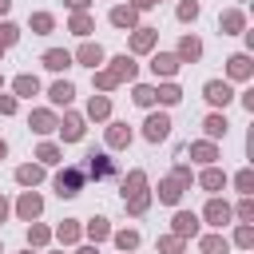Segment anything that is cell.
Masks as SVG:
<instances>
[{
    "label": "cell",
    "mask_w": 254,
    "mask_h": 254,
    "mask_svg": "<svg viewBox=\"0 0 254 254\" xmlns=\"http://www.w3.org/2000/svg\"><path fill=\"white\" fill-rule=\"evenodd\" d=\"M75 60H79V64H87V67H95V64L103 60V48H99V44H83V48L75 52Z\"/></svg>",
    "instance_id": "ac0fdd59"
},
{
    "label": "cell",
    "mask_w": 254,
    "mask_h": 254,
    "mask_svg": "<svg viewBox=\"0 0 254 254\" xmlns=\"http://www.w3.org/2000/svg\"><path fill=\"white\" fill-rule=\"evenodd\" d=\"M234 242H238V246H254V230H250V222H242V226H238Z\"/></svg>",
    "instance_id": "60d3db41"
},
{
    "label": "cell",
    "mask_w": 254,
    "mask_h": 254,
    "mask_svg": "<svg viewBox=\"0 0 254 254\" xmlns=\"http://www.w3.org/2000/svg\"><path fill=\"white\" fill-rule=\"evenodd\" d=\"M159 250L163 254H183V238H175V234L171 238H159Z\"/></svg>",
    "instance_id": "ab89813d"
},
{
    "label": "cell",
    "mask_w": 254,
    "mask_h": 254,
    "mask_svg": "<svg viewBox=\"0 0 254 254\" xmlns=\"http://www.w3.org/2000/svg\"><path fill=\"white\" fill-rule=\"evenodd\" d=\"M131 75H135V64H131L127 56H119V60H111L107 71H95V87H99V91H111V87H119V83L131 79Z\"/></svg>",
    "instance_id": "7a4b0ae2"
},
{
    "label": "cell",
    "mask_w": 254,
    "mask_h": 254,
    "mask_svg": "<svg viewBox=\"0 0 254 254\" xmlns=\"http://www.w3.org/2000/svg\"><path fill=\"white\" fill-rule=\"evenodd\" d=\"M44 179V167H36V163H28V167H16V183H24V187H36Z\"/></svg>",
    "instance_id": "e0dca14e"
},
{
    "label": "cell",
    "mask_w": 254,
    "mask_h": 254,
    "mask_svg": "<svg viewBox=\"0 0 254 254\" xmlns=\"http://www.w3.org/2000/svg\"><path fill=\"white\" fill-rule=\"evenodd\" d=\"M226 127H230V123H226L222 115H206V123H202L206 139H222V135H226Z\"/></svg>",
    "instance_id": "7402d4cb"
},
{
    "label": "cell",
    "mask_w": 254,
    "mask_h": 254,
    "mask_svg": "<svg viewBox=\"0 0 254 254\" xmlns=\"http://www.w3.org/2000/svg\"><path fill=\"white\" fill-rule=\"evenodd\" d=\"M151 71H155V75H175V71H179V56H171V52H159V56L151 60Z\"/></svg>",
    "instance_id": "8fae6325"
},
{
    "label": "cell",
    "mask_w": 254,
    "mask_h": 254,
    "mask_svg": "<svg viewBox=\"0 0 254 254\" xmlns=\"http://www.w3.org/2000/svg\"><path fill=\"white\" fill-rule=\"evenodd\" d=\"M12 87H16V95H28V99H32V95L40 91V79H36V75H16Z\"/></svg>",
    "instance_id": "cb8c5ba5"
},
{
    "label": "cell",
    "mask_w": 254,
    "mask_h": 254,
    "mask_svg": "<svg viewBox=\"0 0 254 254\" xmlns=\"http://www.w3.org/2000/svg\"><path fill=\"white\" fill-rule=\"evenodd\" d=\"M16 210H20V218H28V222H32V218L44 210V198H40L36 190H24V194H20V202H16Z\"/></svg>",
    "instance_id": "5b68a950"
},
{
    "label": "cell",
    "mask_w": 254,
    "mask_h": 254,
    "mask_svg": "<svg viewBox=\"0 0 254 254\" xmlns=\"http://www.w3.org/2000/svg\"><path fill=\"white\" fill-rule=\"evenodd\" d=\"M28 123H32V131H40V135H48V131H56V127H60L52 111H32V119H28Z\"/></svg>",
    "instance_id": "4fadbf2b"
},
{
    "label": "cell",
    "mask_w": 254,
    "mask_h": 254,
    "mask_svg": "<svg viewBox=\"0 0 254 254\" xmlns=\"http://www.w3.org/2000/svg\"><path fill=\"white\" fill-rule=\"evenodd\" d=\"M202 95H206L210 103H222V107H226V103L234 99V91H230V83H222V79H210V83L202 87Z\"/></svg>",
    "instance_id": "8992f818"
},
{
    "label": "cell",
    "mask_w": 254,
    "mask_h": 254,
    "mask_svg": "<svg viewBox=\"0 0 254 254\" xmlns=\"http://www.w3.org/2000/svg\"><path fill=\"white\" fill-rule=\"evenodd\" d=\"M0 56H4V44H0Z\"/></svg>",
    "instance_id": "f5cc1de1"
},
{
    "label": "cell",
    "mask_w": 254,
    "mask_h": 254,
    "mask_svg": "<svg viewBox=\"0 0 254 254\" xmlns=\"http://www.w3.org/2000/svg\"><path fill=\"white\" fill-rule=\"evenodd\" d=\"M194 16H198V4L194 0H183L179 4V20H194Z\"/></svg>",
    "instance_id": "7bdbcfd3"
},
{
    "label": "cell",
    "mask_w": 254,
    "mask_h": 254,
    "mask_svg": "<svg viewBox=\"0 0 254 254\" xmlns=\"http://www.w3.org/2000/svg\"><path fill=\"white\" fill-rule=\"evenodd\" d=\"M198 183H202V187H206V190H218V187H222V183H226V175H222V171H218V167H206V171H202V179H198Z\"/></svg>",
    "instance_id": "4316f807"
},
{
    "label": "cell",
    "mask_w": 254,
    "mask_h": 254,
    "mask_svg": "<svg viewBox=\"0 0 254 254\" xmlns=\"http://www.w3.org/2000/svg\"><path fill=\"white\" fill-rule=\"evenodd\" d=\"M8 8H12V0H0V16H4V12H8Z\"/></svg>",
    "instance_id": "681fc988"
},
{
    "label": "cell",
    "mask_w": 254,
    "mask_h": 254,
    "mask_svg": "<svg viewBox=\"0 0 254 254\" xmlns=\"http://www.w3.org/2000/svg\"><path fill=\"white\" fill-rule=\"evenodd\" d=\"M4 218H8V202L0 198V222H4Z\"/></svg>",
    "instance_id": "c3c4849f"
},
{
    "label": "cell",
    "mask_w": 254,
    "mask_h": 254,
    "mask_svg": "<svg viewBox=\"0 0 254 254\" xmlns=\"http://www.w3.org/2000/svg\"><path fill=\"white\" fill-rule=\"evenodd\" d=\"M202 214H206V222H210V226H226V222H230V206H226V202H218V198H210Z\"/></svg>",
    "instance_id": "9c48e42d"
},
{
    "label": "cell",
    "mask_w": 254,
    "mask_h": 254,
    "mask_svg": "<svg viewBox=\"0 0 254 254\" xmlns=\"http://www.w3.org/2000/svg\"><path fill=\"white\" fill-rule=\"evenodd\" d=\"M115 246H119V250H135V246H139V234H135V230H119V234H115Z\"/></svg>",
    "instance_id": "d6a6232c"
},
{
    "label": "cell",
    "mask_w": 254,
    "mask_h": 254,
    "mask_svg": "<svg viewBox=\"0 0 254 254\" xmlns=\"http://www.w3.org/2000/svg\"><path fill=\"white\" fill-rule=\"evenodd\" d=\"M135 103H139V107H151V103H155V87L139 83V87H135Z\"/></svg>",
    "instance_id": "e575fe53"
},
{
    "label": "cell",
    "mask_w": 254,
    "mask_h": 254,
    "mask_svg": "<svg viewBox=\"0 0 254 254\" xmlns=\"http://www.w3.org/2000/svg\"><path fill=\"white\" fill-rule=\"evenodd\" d=\"M87 234H91L95 242H103V238L111 234V226H107V218H91V222H87Z\"/></svg>",
    "instance_id": "4dcf8cb0"
},
{
    "label": "cell",
    "mask_w": 254,
    "mask_h": 254,
    "mask_svg": "<svg viewBox=\"0 0 254 254\" xmlns=\"http://www.w3.org/2000/svg\"><path fill=\"white\" fill-rule=\"evenodd\" d=\"M230 246H226V238L222 234H206L202 238V254H226Z\"/></svg>",
    "instance_id": "83f0119b"
},
{
    "label": "cell",
    "mask_w": 254,
    "mask_h": 254,
    "mask_svg": "<svg viewBox=\"0 0 254 254\" xmlns=\"http://www.w3.org/2000/svg\"><path fill=\"white\" fill-rule=\"evenodd\" d=\"M52 28H56V20H52L48 12H36V16H32V32H40V36H48Z\"/></svg>",
    "instance_id": "f546056e"
},
{
    "label": "cell",
    "mask_w": 254,
    "mask_h": 254,
    "mask_svg": "<svg viewBox=\"0 0 254 254\" xmlns=\"http://www.w3.org/2000/svg\"><path fill=\"white\" fill-rule=\"evenodd\" d=\"M143 135H147L151 143L167 139V135H171V119H167V115H151V119H147V127H143Z\"/></svg>",
    "instance_id": "52a82bcc"
},
{
    "label": "cell",
    "mask_w": 254,
    "mask_h": 254,
    "mask_svg": "<svg viewBox=\"0 0 254 254\" xmlns=\"http://www.w3.org/2000/svg\"><path fill=\"white\" fill-rule=\"evenodd\" d=\"M56 234H60V242H75V238H79V226H75V222L67 218V222H64V226H60Z\"/></svg>",
    "instance_id": "f35d334b"
},
{
    "label": "cell",
    "mask_w": 254,
    "mask_h": 254,
    "mask_svg": "<svg viewBox=\"0 0 254 254\" xmlns=\"http://www.w3.org/2000/svg\"><path fill=\"white\" fill-rule=\"evenodd\" d=\"M71 32H75V36H87V32H91V16L75 12V16H71Z\"/></svg>",
    "instance_id": "836d02e7"
},
{
    "label": "cell",
    "mask_w": 254,
    "mask_h": 254,
    "mask_svg": "<svg viewBox=\"0 0 254 254\" xmlns=\"http://www.w3.org/2000/svg\"><path fill=\"white\" fill-rule=\"evenodd\" d=\"M226 71H230L234 79H246V75H250V56H230V60H226Z\"/></svg>",
    "instance_id": "ffe728a7"
},
{
    "label": "cell",
    "mask_w": 254,
    "mask_h": 254,
    "mask_svg": "<svg viewBox=\"0 0 254 254\" xmlns=\"http://www.w3.org/2000/svg\"><path fill=\"white\" fill-rule=\"evenodd\" d=\"M28 254H32V250H28Z\"/></svg>",
    "instance_id": "11a10c76"
},
{
    "label": "cell",
    "mask_w": 254,
    "mask_h": 254,
    "mask_svg": "<svg viewBox=\"0 0 254 254\" xmlns=\"http://www.w3.org/2000/svg\"><path fill=\"white\" fill-rule=\"evenodd\" d=\"M16 36H20V28L16 24H0V44L8 48V44H16Z\"/></svg>",
    "instance_id": "b9f144b4"
},
{
    "label": "cell",
    "mask_w": 254,
    "mask_h": 254,
    "mask_svg": "<svg viewBox=\"0 0 254 254\" xmlns=\"http://www.w3.org/2000/svg\"><path fill=\"white\" fill-rule=\"evenodd\" d=\"M67 64H71V56H67V52H60V48L44 52V67H52V71H64Z\"/></svg>",
    "instance_id": "d6986e66"
},
{
    "label": "cell",
    "mask_w": 254,
    "mask_h": 254,
    "mask_svg": "<svg viewBox=\"0 0 254 254\" xmlns=\"http://www.w3.org/2000/svg\"><path fill=\"white\" fill-rule=\"evenodd\" d=\"M87 115H91V119H107V115H111V99H107V95H91Z\"/></svg>",
    "instance_id": "44dd1931"
},
{
    "label": "cell",
    "mask_w": 254,
    "mask_h": 254,
    "mask_svg": "<svg viewBox=\"0 0 254 254\" xmlns=\"http://www.w3.org/2000/svg\"><path fill=\"white\" fill-rule=\"evenodd\" d=\"M202 56V44L194 40V36H183V44H179V60H198Z\"/></svg>",
    "instance_id": "603a6c76"
},
{
    "label": "cell",
    "mask_w": 254,
    "mask_h": 254,
    "mask_svg": "<svg viewBox=\"0 0 254 254\" xmlns=\"http://www.w3.org/2000/svg\"><path fill=\"white\" fill-rule=\"evenodd\" d=\"M218 24H222V32H242V24H246V16H242V12L234 8V12H222V20H218Z\"/></svg>",
    "instance_id": "484cf974"
},
{
    "label": "cell",
    "mask_w": 254,
    "mask_h": 254,
    "mask_svg": "<svg viewBox=\"0 0 254 254\" xmlns=\"http://www.w3.org/2000/svg\"><path fill=\"white\" fill-rule=\"evenodd\" d=\"M190 234H198V218L190 210H179L175 214V238H190Z\"/></svg>",
    "instance_id": "30bf717a"
},
{
    "label": "cell",
    "mask_w": 254,
    "mask_h": 254,
    "mask_svg": "<svg viewBox=\"0 0 254 254\" xmlns=\"http://www.w3.org/2000/svg\"><path fill=\"white\" fill-rule=\"evenodd\" d=\"M83 175H91V179H111V175H115V163H111L107 155H95V151H91V155H87V171H83Z\"/></svg>",
    "instance_id": "277c9868"
},
{
    "label": "cell",
    "mask_w": 254,
    "mask_h": 254,
    "mask_svg": "<svg viewBox=\"0 0 254 254\" xmlns=\"http://www.w3.org/2000/svg\"><path fill=\"white\" fill-rule=\"evenodd\" d=\"M183 187H187V183L175 179V175L163 179V183H159V202H179V198H183Z\"/></svg>",
    "instance_id": "ba28073f"
},
{
    "label": "cell",
    "mask_w": 254,
    "mask_h": 254,
    "mask_svg": "<svg viewBox=\"0 0 254 254\" xmlns=\"http://www.w3.org/2000/svg\"><path fill=\"white\" fill-rule=\"evenodd\" d=\"M60 131H64V139H67V143H79V139H83V119H79V115H64Z\"/></svg>",
    "instance_id": "7c38bea8"
},
{
    "label": "cell",
    "mask_w": 254,
    "mask_h": 254,
    "mask_svg": "<svg viewBox=\"0 0 254 254\" xmlns=\"http://www.w3.org/2000/svg\"><path fill=\"white\" fill-rule=\"evenodd\" d=\"M155 99H163V103H179V99H183V91H179L175 83H167V87H159V91H155Z\"/></svg>",
    "instance_id": "d590c367"
},
{
    "label": "cell",
    "mask_w": 254,
    "mask_h": 254,
    "mask_svg": "<svg viewBox=\"0 0 254 254\" xmlns=\"http://www.w3.org/2000/svg\"><path fill=\"white\" fill-rule=\"evenodd\" d=\"M135 20H139V12L127 4V8H111V24L115 28H135Z\"/></svg>",
    "instance_id": "9a60e30c"
},
{
    "label": "cell",
    "mask_w": 254,
    "mask_h": 254,
    "mask_svg": "<svg viewBox=\"0 0 254 254\" xmlns=\"http://www.w3.org/2000/svg\"><path fill=\"white\" fill-rule=\"evenodd\" d=\"M238 218H242V222H254V202H250V198L238 202Z\"/></svg>",
    "instance_id": "ee69618b"
},
{
    "label": "cell",
    "mask_w": 254,
    "mask_h": 254,
    "mask_svg": "<svg viewBox=\"0 0 254 254\" xmlns=\"http://www.w3.org/2000/svg\"><path fill=\"white\" fill-rule=\"evenodd\" d=\"M79 254H95V246H83V250H79Z\"/></svg>",
    "instance_id": "816d5d0a"
},
{
    "label": "cell",
    "mask_w": 254,
    "mask_h": 254,
    "mask_svg": "<svg viewBox=\"0 0 254 254\" xmlns=\"http://www.w3.org/2000/svg\"><path fill=\"white\" fill-rule=\"evenodd\" d=\"M36 159H40V163H60V147H56V143H40Z\"/></svg>",
    "instance_id": "1f68e13d"
},
{
    "label": "cell",
    "mask_w": 254,
    "mask_h": 254,
    "mask_svg": "<svg viewBox=\"0 0 254 254\" xmlns=\"http://www.w3.org/2000/svg\"><path fill=\"white\" fill-rule=\"evenodd\" d=\"M190 155H194L198 163H214V159H218V151H214V143H194V147H190Z\"/></svg>",
    "instance_id": "f1b7e54d"
},
{
    "label": "cell",
    "mask_w": 254,
    "mask_h": 254,
    "mask_svg": "<svg viewBox=\"0 0 254 254\" xmlns=\"http://www.w3.org/2000/svg\"><path fill=\"white\" fill-rule=\"evenodd\" d=\"M155 4H159V0H135V4H131V8H135V12H139V8H155Z\"/></svg>",
    "instance_id": "bcb514c9"
},
{
    "label": "cell",
    "mask_w": 254,
    "mask_h": 254,
    "mask_svg": "<svg viewBox=\"0 0 254 254\" xmlns=\"http://www.w3.org/2000/svg\"><path fill=\"white\" fill-rule=\"evenodd\" d=\"M234 183H238V190H242V194H250V190H254V171H238V175H234Z\"/></svg>",
    "instance_id": "74e56055"
},
{
    "label": "cell",
    "mask_w": 254,
    "mask_h": 254,
    "mask_svg": "<svg viewBox=\"0 0 254 254\" xmlns=\"http://www.w3.org/2000/svg\"><path fill=\"white\" fill-rule=\"evenodd\" d=\"M131 143V127L127 123H111L107 127V147H127Z\"/></svg>",
    "instance_id": "5bb4252c"
},
{
    "label": "cell",
    "mask_w": 254,
    "mask_h": 254,
    "mask_svg": "<svg viewBox=\"0 0 254 254\" xmlns=\"http://www.w3.org/2000/svg\"><path fill=\"white\" fill-rule=\"evenodd\" d=\"M83 190V171L79 167H64L60 175H56V194L60 198H71V194H79Z\"/></svg>",
    "instance_id": "3957f363"
},
{
    "label": "cell",
    "mask_w": 254,
    "mask_h": 254,
    "mask_svg": "<svg viewBox=\"0 0 254 254\" xmlns=\"http://www.w3.org/2000/svg\"><path fill=\"white\" fill-rule=\"evenodd\" d=\"M48 238H52V230H48V226H36V222H32V230H28V242H32V246H44Z\"/></svg>",
    "instance_id": "8d00e7d4"
},
{
    "label": "cell",
    "mask_w": 254,
    "mask_h": 254,
    "mask_svg": "<svg viewBox=\"0 0 254 254\" xmlns=\"http://www.w3.org/2000/svg\"><path fill=\"white\" fill-rule=\"evenodd\" d=\"M0 83H4V79H0Z\"/></svg>",
    "instance_id": "db71d44e"
},
{
    "label": "cell",
    "mask_w": 254,
    "mask_h": 254,
    "mask_svg": "<svg viewBox=\"0 0 254 254\" xmlns=\"http://www.w3.org/2000/svg\"><path fill=\"white\" fill-rule=\"evenodd\" d=\"M48 95H52V103H64V107H67V103H71V95H75V87L60 79V83H52V91H48Z\"/></svg>",
    "instance_id": "d4e9b609"
},
{
    "label": "cell",
    "mask_w": 254,
    "mask_h": 254,
    "mask_svg": "<svg viewBox=\"0 0 254 254\" xmlns=\"http://www.w3.org/2000/svg\"><path fill=\"white\" fill-rule=\"evenodd\" d=\"M4 155H8V143H4V139H0V159H4Z\"/></svg>",
    "instance_id": "f907efd6"
},
{
    "label": "cell",
    "mask_w": 254,
    "mask_h": 254,
    "mask_svg": "<svg viewBox=\"0 0 254 254\" xmlns=\"http://www.w3.org/2000/svg\"><path fill=\"white\" fill-rule=\"evenodd\" d=\"M16 111V95H0V115H12Z\"/></svg>",
    "instance_id": "f6af8a7d"
},
{
    "label": "cell",
    "mask_w": 254,
    "mask_h": 254,
    "mask_svg": "<svg viewBox=\"0 0 254 254\" xmlns=\"http://www.w3.org/2000/svg\"><path fill=\"white\" fill-rule=\"evenodd\" d=\"M67 4H71L75 12H83V8H87V0H67Z\"/></svg>",
    "instance_id": "7dc6e473"
},
{
    "label": "cell",
    "mask_w": 254,
    "mask_h": 254,
    "mask_svg": "<svg viewBox=\"0 0 254 254\" xmlns=\"http://www.w3.org/2000/svg\"><path fill=\"white\" fill-rule=\"evenodd\" d=\"M123 202H127V210H131V214H143V210L151 206L147 175H143V171H131V175H127V183H123Z\"/></svg>",
    "instance_id": "6da1fadb"
},
{
    "label": "cell",
    "mask_w": 254,
    "mask_h": 254,
    "mask_svg": "<svg viewBox=\"0 0 254 254\" xmlns=\"http://www.w3.org/2000/svg\"><path fill=\"white\" fill-rule=\"evenodd\" d=\"M151 44H155V28H135V36H131V52H151Z\"/></svg>",
    "instance_id": "2e32d148"
}]
</instances>
